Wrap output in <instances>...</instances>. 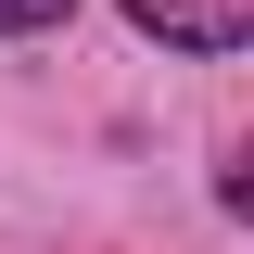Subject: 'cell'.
Listing matches in <instances>:
<instances>
[{
  "instance_id": "6da1fadb",
  "label": "cell",
  "mask_w": 254,
  "mask_h": 254,
  "mask_svg": "<svg viewBox=\"0 0 254 254\" xmlns=\"http://www.w3.org/2000/svg\"><path fill=\"white\" fill-rule=\"evenodd\" d=\"M127 26L165 51H254V0H127Z\"/></svg>"
},
{
  "instance_id": "7a4b0ae2",
  "label": "cell",
  "mask_w": 254,
  "mask_h": 254,
  "mask_svg": "<svg viewBox=\"0 0 254 254\" xmlns=\"http://www.w3.org/2000/svg\"><path fill=\"white\" fill-rule=\"evenodd\" d=\"M76 0H0V38H26V26H64Z\"/></svg>"
},
{
  "instance_id": "3957f363",
  "label": "cell",
  "mask_w": 254,
  "mask_h": 254,
  "mask_svg": "<svg viewBox=\"0 0 254 254\" xmlns=\"http://www.w3.org/2000/svg\"><path fill=\"white\" fill-rule=\"evenodd\" d=\"M229 203H242V216H254V140H242V165H229Z\"/></svg>"
}]
</instances>
